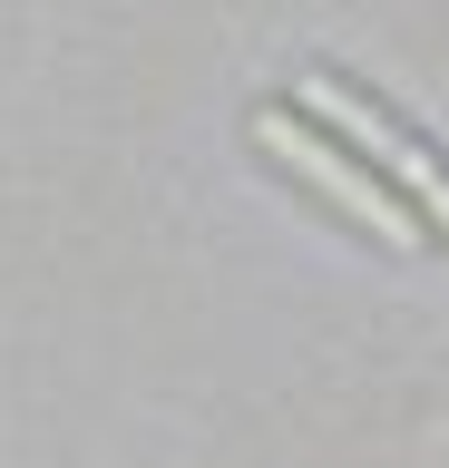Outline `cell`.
Here are the masks:
<instances>
[{"instance_id":"6da1fadb","label":"cell","mask_w":449,"mask_h":468,"mask_svg":"<svg viewBox=\"0 0 449 468\" xmlns=\"http://www.w3.org/2000/svg\"><path fill=\"white\" fill-rule=\"evenodd\" d=\"M294 108L313 117L323 137H342V146L361 156V166H371V176L390 186V196H401V205L420 215V225H430V234L449 244V166L430 156V137H411V127H401V117L381 108V98H361V88H342L332 69H313V79L294 88Z\"/></svg>"},{"instance_id":"7a4b0ae2","label":"cell","mask_w":449,"mask_h":468,"mask_svg":"<svg viewBox=\"0 0 449 468\" xmlns=\"http://www.w3.org/2000/svg\"><path fill=\"white\" fill-rule=\"evenodd\" d=\"M254 146H264L273 166L294 176V186H313V196L332 205V215H352L361 234H371V244H390V254H420V244H430V225H420L411 205L390 196L381 176L361 166L352 146H332L323 127H313V117L303 108H254Z\"/></svg>"}]
</instances>
